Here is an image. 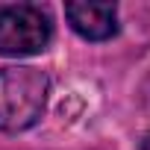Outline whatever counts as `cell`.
Instances as JSON below:
<instances>
[{"label":"cell","mask_w":150,"mask_h":150,"mask_svg":"<svg viewBox=\"0 0 150 150\" xmlns=\"http://www.w3.org/2000/svg\"><path fill=\"white\" fill-rule=\"evenodd\" d=\"M50 80L30 65L0 68V132L30 129L47 106Z\"/></svg>","instance_id":"6da1fadb"},{"label":"cell","mask_w":150,"mask_h":150,"mask_svg":"<svg viewBox=\"0 0 150 150\" xmlns=\"http://www.w3.org/2000/svg\"><path fill=\"white\" fill-rule=\"evenodd\" d=\"M53 38V24L41 6L12 3L0 6V53L3 56H33L41 53Z\"/></svg>","instance_id":"7a4b0ae2"},{"label":"cell","mask_w":150,"mask_h":150,"mask_svg":"<svg viewBox=\"0 0 150 150\" xmlns=\"http://www.w3.org/2000/svg\"><path fill=\"white\" fill-rule=\"evenodd\" d=\"M65 18L86 41H106L118 33L115 3H65Z\"/></svg>","instance_id":"3957f363"},{"label":"cell","mask_w":150,"mask_h":150,"mask_svg":"<svg viewBox=\"0 0 150 150\" xmlns=\"http://www.w3.org/2000/svg\"><path fill=\"white\" fill-rule=\"evenodd\" d=\"M141 150H150V132H147V135L141 138Z\"/></svg>","instance_id":"277c9868"}]
</instances>
